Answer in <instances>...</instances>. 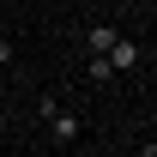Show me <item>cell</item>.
I'll use <instances>...</instances> for the list:
<instances>
[{
	"instance_id": "obj_1",
	"label": "cell",
	"mask_w": 157,
	"mask_h": 157,
	"mask_svg": "<svg viewBox=\"0 0 157 157\" xmlns=\"http://www.w3.org/2000/svg\"><path fill=\"white\" fill-rule=\"evenodd\" d=\"M42 121H48V139H55V145H78V133H85V121L60 97H42Z\"/></svg>"
},
{
	"instance_id": "obj_2",
	"label": "cell",
	"mask_w": 157,
	"mask_h": 157,
	"mask_svg": "<svg viewBox=\"0 0 157 157\" xmlns=\"http://www.w3.org/2000/svg\"><path fill=\"white\" fill-rule=\"evenodd\" d=\"M97 60L109 67V78H121V73H133V67H139V42H133V36H115V48L97 55Z\"/></svg>"
},
{
	"instance_id": "obj_3",
	"label": "cell",
	"mask_w": 157,
	"mask_h": 157,
	"mask_svg": "<svg viewBox=\"0 0 157 157\" xmlns=\"http://www.w3.org/2000/svg\"><path fill=\"white\" fill-rule=\"evenodd\" d=\"M115 24H91V30H85V48H91V55H109V48H115Z\"/></svg>"
},
{
	"instance_id": "obj_4",
	"label": "cell",
	"mask_w": 157,
	"mask_h": 157,
	"mask_svg": "<svg viewBox=\"0 0 157 157\" xmlns=\"http://www.w3.org/2000/svg\"><path fill=\"white\" fill-rule=\"evenodd\" d=\"M18 60V48H12V36H6V24H0V67H12Z\"/></svg>"
},
{
	"instance_id": "obj_5",
	"label": "cell",
	"mask_w": 157,
	"mask_h": 157,
	"mask_svg": "<svg viewBox=\"0 0 157 157\" xmlns=\"http://www.w3.org/2000/svg\"><path fill=\"white\" fill-rule=\"evenodd\" d=\"M0 127H6V109H0Z\"/></svg>"
}]
</instances>
